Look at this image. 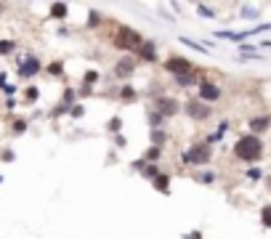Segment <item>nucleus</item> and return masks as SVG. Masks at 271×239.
Returning a JSON list of instances; mask_svg holds the SVG:
<instances>
[{
  "label": "nucleus",
  "instance_id": "6",
  "mask_svg": "<svg viewBox=\"0 0 271 239\" xmlns=\"http://www.w3.org/2000/svg\"><path fill=\"white\" fill-rule=\"evenodd\" d=\"M221 96V88L216 85V82H202L200 85V98L202 101H216Z\"/></svg>",
  "mask_w": 271,
  "mask_h": 239
},
{
  "label": "nucleus",
  "instance_id": "8",
  "mask_svg": "<svg viewBox=\"0 0 271 239\" xmlns=\"http://www.w3.org/2000/svg\"><path fill=\"white\" fill-rule=\"evenodd\" d=\"M250 128H253L255 133H263L266 128H268V117H255L253 123H250Z\"/></svg>",
  "mask_w": 271,
  "mask_h": 239
},
{
  "label": "nucleus",
  "instance_id": "9",
  "mask_svg": "<svg viewBox=\"0 0 271 239\" xmlns=\"http://www.w3.org/2000/svg\"><path fill=\"white\" fill-rule=\"evenodd\" d=\"M181 43H184V45H189V48H194V51H200V53H208V45H200L197 40H189V38H181Z\"/></svg>",
  "mask_w": 271,
  "mask_h": 239
},
{
  "label": "nucleus",
  "instance_id": "12",
  "mask_svg": "<svg viewBox=\"0 0 271 239\" xmlns=\"http://www.w3.org/2000/svg\"><path fill=\"white\" fill-rule=\"evenodd\" d=\"M141 56H146V59H154V45H152V43L141 45Z\"/></svg>",
  "mask_w": 271,
  "mask_h": 239
},
{
  "label": "nucleus",
  "instance_id": "18",
  "mask_svg": "<svg viewBox=\"0 0 271 239\" xmlns=\"http://www.w3.org/2000/svg\"><path fill=\"white\" fill-rule=\"evenodd\" d=\"M11 48H14L11 43H0V53H8V51H11Z\"/></svg>",
  "mask_w": 271,
  "mask_h": 239
},
{
  "label": "nucleus",
  "instance_id": "19",
  "mask_svg": "<svg viewBox=\"0 0 271 239\" xmlns=\"http://www.w3.org/2000/svg\"><path fill=\"white\" fill-rule=\"evenodd\" d=\"M268 183H271V181H268Z\"/></svg>",
  "mask_w": 271,
  "mask_h": 239
},
{
  "label": "nucleus",
  "instance_id": "3",
  "mask_svg": "<svg viewBox=\"0 0 271 239\" xmlns=\"http://www.w3.org/2000/svg\"><path fill=\"white\" fill-rule=\"evenodd\" d=\"M117 45L120 48H128V51H133V48L141 51V35L125 27V30H120V35H117Z\"/></svg>",
  "mask_w": 271,
  "mask_h": 239
},
{
  "label": "nucleus",
  "instance_id": "11",
  "mask_svg": "<svg viewBox=\"0 0 271 239\" xmlns=\"http://www.w3.org/2000/svg\"><path fill=\"white\" fill-rule=\"evenodd\" d=\"M160 104H162L160 109H162L165 114H173V112H175V101H173V98H167V101H160Z\"/></svg>",
  "mask_w": 271,
  "mask_h": 239
},
{
  "label": "nucleus",
  "instance_id": "13",
  "mask_svg": "<svg viewBox=\"0 0 271 239\" xmlns=\"http://www.w3.org/2000/svg\"><path fill=\"white\" fill-rule=\"evenodd\" d=\"M51 14H53V16H67V6H61V3H56V6L51 8Z\"/></svg>",
  "mask_w": 271,
  "mask_h": 239
},
{
  "label": "nucleus",
  "instance_id": "7",
  "mask_svg": "<svg viewBox=\"0 0 271 239\" xmlns=\"http://www.w3.org/2000/svg\"><path fill=\"white\" fill-rule=\"evenodd\" d=\"M37 69H40V61H37V59H27V61L22 64V67H19V72H22L24 77H32Z\"/></svg>",
  "mask_w": 271,
  "mask_h": 239
},
{
  "label": "nucleus",
  "instance_id": "15",
  "mask_svg": "<svg viewBox=\"0 0 271 239\" xmlns=\"http://www.w3.org/2000/svg\"><path fill=\"white\" fill-rule=\"evenodd\" d=\"M130 69H133V64H120V67H117V75H130Z\"/></svg>",
  "mask_w": 271,
  "mask_h": 239
},
{
  "label": "nucleus",
  "instance_id": "17",
  "mask_svg": "<svg viewBox=\"0 0 271 239\" xmlns=\"http://www.w3.org/2000/svg\"><path fill=\"white\" fill-rule=\"evenodd\" d=\"M178 85H192V75H184V77H178Z\"/></svg>",
  "mask_w": 271,
  "mask_h": 239
},
{
  "label": "nucleus",
  "instance_id": "5",
  "mask_svg": "<svg viewBox=\"0 0 271 239\" xmlns=\"http://www.w3.org/2000/svg\"><path fill=\"white\" fill-rule=\"evenodd\" d=\"M186 112H189V117L194 120H205L210 114V104H202V101H189L186 104Z\"/></svg>",
  "mask_w": 271,
  "mask_h": 239
},
{
  "label": "nucleus",
  "instance_id": "2",
  "mask_svg": "<svg viewBox=\"0 0 271 239\" xmlns=\"http://www.w3.org/2000/svg\"><path fill=\"white\" fill-rule=\"evenodd\" d=\"M210 160V149L205 144H194L184 152V162H192V165H205Z\"/></svg>",
  "mask_w": 271,
  "mask_h": 239
},
{
  "label": "nucleus",
  "instance_id": "10",
  "mask_svg": "<svg viewBox=\"0 0 271 239\" xmlns=\"http://www.w3.org/2000/svg\"><path fill=\"white\" fill-rule=\"evenodd\" d=\"M154 186H157V191H167V186H170V178H167V176H157L154 178Z\"/></svg>",
  "mask_w": 271,
  "mask_h": 239
},
{
  "label": "nucleus",
  "instance_id": "1",
  "mask_svg": "<svg viewBox=\"0 0 271 239\" xmlns=\"http://www.w3.org/2000/svg\"><path fill=\"white\" fill-rule=\"evenodd\" d=\"M260 152H263V144H260L258 136H245V139H239L237 146H234V154H237L239 160H245V162L258 160Z\"/></svg>",
  "mask_w": 271,
  "mask_h": 239
},
{
  "label": "nucleus",
  "instance_id": "16",
  "mask_svg": "<svg viewBox=\"0 0 271 239\" xmlns=\"http://www.w3.org/2000/svg\"><path fill=\"white\" fill-rule=\"evenodd\" d=\"M197 11H200L202 16H210V19H213V11H210V8H208V6H197Z\"/></svg>",
  "mask_w": 271,
  "mask_h": 239
},
{
  "label": "nucleus",
  "instance_id": "4",
  "mask_svg": "<svg viewBox=\"0 0 271 239\" xmlns=\"http://www.w3.org/2000/svg\"><path fill=\"white\" fill-rule=\"evenodd\" d=\"M165 67H167V72H173L175 77L192 75V61H186V59H178V56H173L170 61H165Z\"/></svg>",
  "mask_w": 271,
  "mask_h": 239
},
{
  "label": "nucleus",
  "instance_id": "14",
  "mask_svg": "<svg viewBox=\"0 0 271 239\" xmlns=\"http://www.w3.org/2000/svg\"><path fill=\"white\" fill-rule=\"evenodd\" d=\"M260 218H263V223L271 228V205L268 207H263V210H260Z\"/></svg>",
  "mask_w": 271,
  "mask_h": 239
}]
</instances>
